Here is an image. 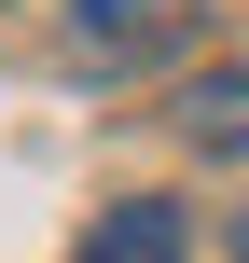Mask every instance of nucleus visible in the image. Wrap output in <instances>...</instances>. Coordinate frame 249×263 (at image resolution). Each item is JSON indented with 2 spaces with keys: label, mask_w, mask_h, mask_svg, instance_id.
Masks as SVG:
<instances>
[{
  "label": "nucleus",
  "mask_w": 249,
  "mask_h": 263,
  "mask_svg": "<svg viewBox=\"0 0 249 263\" xmlns=\"http://www.w3.org/2000/svg\"><path fill=\"white\" fill-rule=\"evenodd\" d=\"M180 28H194V0H69V55H97V69L166 55Z\"/></svg>",
  "instance_id": "obj_1"
},
{
  "label": "nucleus",
  "mask_w": 249,
  "mask_h": 263,
  "mask_svg": "<svg viewBox=\"0 0 249 263\" xmlns=\"http://www.w3.org/2000/svg\"><path fill=\"white\" fill-rule=\"evenodd\" d=\"M180 125H194L208 153H249V69H208V83L180 97Z\"/></svg>",
  "instance_id": "obj_3"
},
{
  "label": "nucleus",
  "mask_w": 249,
  "mask_h": 263,
  "mask_svg": "<svg viewBox=\"0 0 249 263\" xmlns=\"http://www.w3.org/2000/svg\"><path fill=\"white\" fill-rule=\"evenodd\" d=\"M69 263H194V208L125 194V208H97V222H83V250H69Z\"/></svg>",
  "instance_id": "obj_2"
}]
</instances>
